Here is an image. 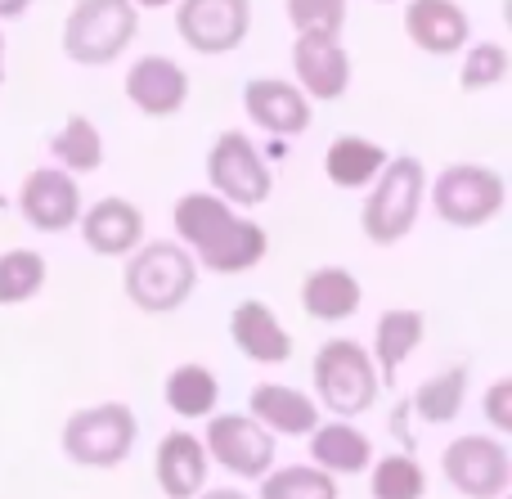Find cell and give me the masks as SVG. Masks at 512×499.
<instances>
[{
	"instance_id": "cell-19",
	"label": "cell",
	"mask_w": 512,
	"mask_h": 499,
	"mask_svg": "<svg viewBox=\"0 0 512 499\" xmlns=\"http://www.w3.org/2000/svg\"><path fill=\"white\" fill-rule=\"evenodd\" d=\"M405 32L423 54L450 59V54H463L472 45V18L459 0H409Z\"/></svg>"
},
{
	"instance_id": "cell-24",
	"label": "cell",
	"mask_w": 512,
	"mask_h": 499,
	"mask_svg": "<svg viewBox=\"0 0 512 499\" xmlns=\"http://www.w3.org/2000/svg\"><path fill=\"white\" fill-rule=\"evenodd\" d=\"M391 153L369 135H337L324 149V176L337 189H369L382 176Z\"/></svg>"
},
{
	"instance_id": "cell-18",
	"label": "cell",
	"mask_w": 512,
	"mask_h": 499,
	"mask_svg": "<svg viewBox=\"0 0 512 499\" xmlns=\"http://www.w3.org/2000/svg\"><path fill=\"white\" fill-rule=\"evenodd\" d=\"M81 239L95 257H131L144 243V212L131 203V198H99V203L81 207Z\"/></svg>"
},
{
	"instance_id": "cell-25",
	"label": "cell",
	"mask_w": 512,
	"mask_h": 499,
	"mask_svg": "<svg viewBox=\"0 0 512 499\" xmlns=\"http://www.w3.org/2000/svg\"><path fill=\"white\" fill-rule=\"evenodd\" d=\"M162 401H167V410L185 423L212 419V414H221L216 410V405H221V378H216L207 365H198V360H185V365H176L167 374Z\"/></svg>"
},
{
	"instance_id": "cell-8",
	"label": "cell",
	"mask_w": 512,
	"mask_h": 499,
	"mask_svg": "<svg viewBox=\"0 0 512 499\" xmlns=\"http://www.w3.org/2000/svg\"><path fill=\"white\" fill-rule=\"evenodd\" d=\"M207 194H216L221 203L239 207H261L274 194V171L261 158V149L243 131H221L216 144L207 149Z\"/></svg>"
},
{
	"instance_id": "cell-5",
	"label": "cell",
	"mask_w": 512,
	"mask_h": 499,
	"mask_svg": "<svg viewBox=\"0 0 512 499\" xmlns=\"http://www.w3.org/2000/svg\"><path fill=\"white\" fill-rule=\"evenodd\" d=\"M135 441H140V419L126 401H99L86 410H72L59 432L63 459L90 473H108L131 459Z\"/></svg>"
},
{
	"instance_id": "cell-30",
	"label": "cell",
	"mask_w": 512,
	"mask_h": 499,
	"mask_svg": "<svg viewBox=\"0 0 512 499\" xmlns=\"http://www.w3.org/2000/svg\"><path fill=\"white\" fill-rule=\"evenodd\" d=\"M256 486H261V495L256 499H342L333 477L319 473V468H310V464L270 468Z\"/></svg>"
},
{
	"instance_id": "cell-14",
	"label": "cell",
	"mask_w": 512,
	"mask_h": 499,
	"mask_svg": "<svg viewBox=\"0 0 512 499\" xmlns=\"http://www.w3.org/2000/svg\"><path fill=\"white\" fill-rule=\"evenodd\" d=\"M122 90L144 117H176L189 104V68H180L171 54H140L126 68Z\"/></svg>"
},
{
	"instance_id": "cell-23",
	"label": "cell",
	"mask_w": 512,
	"mask_h": 499,
	"mask_svg": "<svg viewBox=\"0 0 512 499\" xmlns=\"http://www.w3.org/2000/svg\"><path fill=\"white\" fill-rule=\"evenodd\" d=\"M364 306L360 279L346 266H315L301 279V311L319 324H342Z\"/></svg>"
},
{
	"instance_id": "cell-32",
	"label": "cell",
	"mask_w": 512,
	"mask_h": 499,
	"mask_svg": "<svg viewBox=\"0 0 512 499\" xmlns=\"http://www.w3.org/2000/svg\"><path fill=\"white\" fill-rule=\"evenodd\" d=\"M283 14L297 32H337L346 27V0H283Z\"/></svg>"
},
{
	"instance_id": "cell-6",
	"label": "cell",
	"mask_w": 512,
	"mask_h": 499,
	"mask_svg": "<svg viewBox=\"0 0 512 499\" xmlns=\"http://www.w3.org/2000/svg\"><path fill=\"white\" fill-rule=\"evenodd\" d=\"M140 9L131 0H72L63 18V54L77 68H108L131 50Z\"/></svg>"
},
{
	"instance_id": "cell-27",
	"label": "cell",
	"mask_w": 512,
	"mask_h": 499,
	"mask_svg": "<svg viewBox=\"0 0 512 499\" xmlns=\"http://www.w3.org/2000/svg\"><path fill=\"white\" fill-rule=\"evenodd\" d=\"M50 158H54V167L68 171L72 180L90 176V171L104 167V135H99V126L90 122L86 113H72L68 122L50 135Z\"/></svg>"
},
{
	"instance_id": "cell-41",
	"label": "cell",
	"mask_w": 512,
	"mask_h": 499,
	"mask_svg": "<svg viewBox=\"0 0 512 499\" xmlns=\"http://www.w3.org/2000/svg\"><path fill=\"white\" fill-rule=\"evenodd\" d=\"M504 499H508V495H504Z\"/></svg>"
},
{
	"instance_id": "cell-11",
	"label": "cell",
	"mask_w": 512,
	"mask_h": 499,
	"mask_svg": "<svg viewBox=\"0 0 512 499\" xmlns=\"http://www.w3.org/2000/svg\"><path fill=\"white\" fill-rule=\"evenodd\" d=\"M176 32L194 54H234L252 32V0H176Z\"/></svg>"
},
{
	"instance_id": "cell-4",
	"label": "cell",
	"mask_w": 512,
	"mask_h": 499,
	"mask_svg": "<svg viewBox=\"0 0 512 499\" xmlns=\"http://www.w3.org/2000/svg\"><path fill=\"white\" fill-rule=\"evenodd\" d=\"M310 383H315V405L328 410L333 419H360L378 405L382 383L378 369L369 360V347L355 338H328L319 342L315 365H310Z\"/></svg>"
},
{
	"instance_id": "cell-3",
	"label": "cell",
	"mask_w": 512,
	"mask_h": 499,
	"mask_svg": "<svg viewBox=\"0 0 512 499\" xmlns=\"http://www.w3.org/2000/svg\"><path fill=\"white\" fill-rule=\"evenodd\" d=\"M198 266L176 239H153L126 257L122 270V293L135 311L144 315H171L194 297Z\"/></svg>"
},
{
	"instance_id": "cell-39",
	"label": "cell",
	"mask_w": 512,
	"mask_h": 499,
	"mask_svg": "<svg viewBox=\"0 0 512 499\" xmlns=\"http://www.w3.org/2000/svg\"><path fill=\"white\" fill-rule=\"evenodd\" d=\"M373 5H396V0H373Z\"/></svg>"
},
{
	"instance_id": "cell-22",
	"label": "cell",
	"mask_w": 512,
	"mask_h": 499,
	"mask_svg": "<svg viewBox=\"0 0 512 499\" xmlns=\"http://www.w3.org/2000/svg\"><path fill=\"white\" fill-rule=\"evenodd\" d=\"M306 441H310V468L328 473L333 482L337 477L369 473V464H373V441L346 419H324Z\"/></svg>"
},
{
	"instance_id": "cell-35",
	"label": "cell",
	"mask_w": 512,
	"mask_h": 499,
	"mask_svg": "<svg viewBox=\"0 0 512 499\" xmlns=\"http://www.w3.org/2000/svg\"><path fill=\"white\" fill-rule=\"evenodd\" d=\"M27 9H32V0H0V23H14V18H23Z\"/></svg>"
},
{
	"instance_id": "cell-9",
	"label": "cell",
	"mask_w": 512,
	"mask_h": 499,
	"mask_svg": "<svg viewBox=\"0 0 512 499\" xmlns=\"http://www.w3.org/2000/svg\"><path fill=\"white\" fill-rule=\"evenodd\" d=\"M441 477L463 499H504L512 491V450L495 432H463L441 450Z\"/></svg>"
},
{
	"instance_id": "cell-13",
	"label": "cell",
	"mask_w": 512,
	"mask_h": 499,
	"mask_svg": "<svg viewBox=\"0 0 512 499\" xmlns=\"http://www.w3.org/2000/svg\"><path fill=\"white\" fill-rule=\"evenodd\" d=\"M18 212L36 234H68L81 221V185L59 167H36L18 185Z\"/></svg>"
},
{
	"instance_id": "cell-20",
	"label": "cell",
	"mask_w": 512,
	"mask_h": 499,
	"mask_svg": "<svg viewBox=\"0 0 512 499\" xmlns=\"http://www.w3.org/2000/svg\"><path fill=\"white\" fill-rule=\"evenodd\" d=\"M248 414L274 441L310 437V432L324 423V410L315 405V396L297 392V387H288V383H256L248 392Z\"/></svg>"
},
{
	"instance_id": "cell-1",
	"label": "cell",
	"mask_w": 512,
	"mask_h": 499,
	"mask_svg": "<svg viewBox=\"0 0 512 499\" xmlns=\"http://www.w3.org/2000/svg\"><path fill=\"white\" fill-rule=\"evenodd\" d=\"M171 225H176V243L194 257V266L212 270V275H248L270 252L265 225L243 216L239 207L221 203L207 189L180 194L171 207Z\"/></svg>"
},
{
	"instance_id": "cell-38",
	"label": "cell",
	"mask_w": 512,
	"mask_h": 499,
	"mask_svg": "<svg viewBox=\"0 0 512 499\" xmlns=\"http://www.w3.org/2000/svg\"><path fill=\"white\" fill-rule=\"evenodd\" d=\"M135 9H167V5H176V0H131Z\"/></svg>"
},
{
	"instance_id": "cell-33",
	"label": "cell",
	"mask_w": 512,
	"mask_h": 499,
	"mask_svg": "<svg viewBox=\"0 0 512 499\" xmlns=\"http://www.w3.org/2000/svg\"><path fill=\"white\" fill-rule=\"evenodd\" d=\"M481 414H486V423H490L495 437H508L512 432V378H495V383L486 387V396H481Z\"/></svg>"
},
{
	"instance_id": "cell-10",
	"label": "cell",
	"mask_w": 512,
	"mask_h": 499,
	"mask_svg": "<svg viewBox=\"0 0 512 499\" xmlns=\"http://www.w3.org/2000/svg\"><path fill=\"white\" fill-rule=\"evenodd\" d=\"M203 450L212 468H225L239 482H261L274 468V437L252 414H212L203 432Z\"/></svg>"
},
{
	"instance_id": "cell-37",
	"label": "cell",
	"mask_w": 512,
	"mask_h": 499,
	"mask_svg": "<svg viewBox=\"0 0 512 499\" xmlns=\"http://www.w3.org/2000/svg\"><path fill=\"white\" fill-rule=\"evenodd\" d=\"M9 77V41H5V27H0V86Z\"/></svg>"
},
{
	"instance_id": "cell-36",
	"label": "cell",
	"mask_w": 512,
	"mask_h": 499,
	"mask_svg": "<svg viewBox=\"0 0 512 499\" xmlns=\"http://www.w3.org/2000/svg\"><path fill=\"white\" fill-rule=\"evenodd\" d=\"M198 499H252V495L239 491V486H216V491H203Z\"/></svg>"
},
{
	"instance_id": "cell-26",
	"label": "cell",
	"mask_w": 512,
	"mask_h": 499,
	"mask_svg": "<svg viewBox=\"0 0 512 499\" xmlns=\"http://www.w3.org/2000/svg\"><path fill=\"white\" fill-rule=\"evenodd\" d=\"M468 387H472L468 365L441 369V374H432V378L418 383V392L409 396V414H418L427 428H445V423H454L463 414V405H468Z\"/></svg>"
},
{
	"instance_id": "cell-12",
	"label": "cell",
	"mask_w": 512,
	"mask_h": 499,
	"mask_svg": "<svg viewBox=\"0 0 512 499\" xmlns=\"http://www.w3.org/2000/svg\"><path fill=\"white\" fill-rule=\"evenodd\" d=\"M292 86L310 99V104H328L351 90V54H346L337 32H297L292 41Z\"/></svg>"
},
{
	"instance_id": "cell-21",
	"label": "cell",
	"mask_w": 512,
	"mask_h": 499,
	"mask_svg": "<svg viewBox=\"0 0 512 499\" xmlns=\"http://www.w3.org/2000/svg\"><path fill=\"white\" fill-rule=\"evenodd\" d=\"M423 338H427V315L414 311V306H391V311L378 315V324H373L369 360H373V369H378L382 392L396 387L400 369H405L409 356L423 347Z\"/></svg>"
},
{
	"instance_id": "cell-15",
	"label": "cell",
	"mask_w": 512,
	"mask_h": 499,
	"mask_svg": "<svg viewBox=\"0 0 512 499\" xmlns=\"http://www.w3.org/2000/svg\"><path fill=\"white\" fill-rule=\"evenodd\" d=\"M243 113L265 135H283V140L288 135H306L310 122H315V104L283 77H252L243 86Z\"/></svg>"
},
{
	"instance_id": "cell-2",
	"label": "cell",
	"mask_w": 512,
	"mask_h": 499,
	"mask_svg": "<svg viewBox=\"0 0 512 499\" xmlns=\"http://www.w3.org/2000/svg\"><path fill=\"white\" fill-rule=\"evenodd\" d=\"M364 207H360V230L373 248H396L409 230L418 225L427 203V167L414 153H396L387 158L382 176L364 189Z\"/></svg>"
},
{
	"instance_id": "cell-31",
	"label": "cell",
	"mask_w": 512,
	"mask_h": 499,
	"mask_svg": "<svg viewBox=\"0 0 512 499\" xmlns=\"http://www.w3.org/2000/svg\"><path fill=\"white\" fill-rule=\"evenodd\" d=\"M512 72V54L504 50L499 41H477L463 50V63H459V86L468 95H481V90H495L504 86Z\"/></svg>"
},
{
	"instance_id": "cell-17",
	"label": "cell",
	"mask_w": 512,
	"mask_h": 499,
	"mask_svg": "<svg viewBox=\"0 0 512 499\" xmlns=\"http://www.w3.org/2000/svg\"><path fill=\"white\" fill-rule=\"evenodd\" d=\"M230 338H234V347H239V356L261 369L288 365V356H292L288 324H283L279 311H274L270 302H261V297H248V302H239L230 311Z\"/></svg>"
},
{
	"instance_id": "cell-34",
	"label": "cell",
	"mask_w": 512,
	"mask_h": 499,
	"mask_svg": "<svg viewBox=\"0 0 512 499\" xmlns=\"http://www.w3.org/2000/svg\"><path fill=\"white\" fill-rule=\"evenodd\" d=\"M391 437L405 441V446H414V432H409V401H400L396 414H391Z\"/></svg>"
},
{
	"instance_id": "cell-40",
	"label": "cell",
	"mask_w": 512,
	"mask_h": 499,
	"mask_svg": "<svg viewBox=\"0 0 512 499\" xmlns=\"http://www.w3.org/2000/svg\"><path fill=\"white\" fill-rule=\"evenodd\" d=\"M5 203H9V198H5V194H0V212H5Z\"/></svg>"
},
{
	"instance_id": "cell-7",
	"label": "cell",
	"mask_w": 512,
	"mask_h": 499,
	"mask_svg": "<svg viewBox=\"0 0 512 499\" xmlns=\"http://www.w3.org/2000/svg\"><path fill=\"white\" fill-rule=\"evenodd\" d=\"M427 198H432V212L445 225L481 230V225L499 221L508 203V185L486 162H450V167H441V176L427 180Z\"/></svg>"
},
{
	"instance_id": "cell-29",
	"label": "cell",
	"mask_w": 512,
	"mask_h": 499,
	"mask_svg": "<svg viewBox=\"0 0 512 499\" xmlns=\"http://www.w3.org/2000/svg\"><path fill=\"white\" fill-rule=\"evenodd\" d=\"M369 495L373 499H427V473L414 455H382L369 464Z\"/></svg>"
},
{
	"instance_id": "cell-28",
	"label": "cell",
	"mask_w": 512,
	"mask_h": 499,
	"mask_svg": "<svg viewBox=\"0 0 512 499\" xmlns=\"http://www.w3.org/2000/svg\"><path fill=\"white\" fill-rule=\"evenodd\" d=\"M50 279V266L36 248L0 252V306H27Z\"/></svg>"
},
{
	"instance_id": "cell-16",
	"label": "cell",
	"mask_w": 512,
	"mask_h": 499,
	"mask_svg": "<svg viewBox=\"0 0 512 499\" xmlns=\"http://www.w3.org/2000/svg\"><path fill=\"white\" fill-rule=\"evenodd\" d=\"M212 477V459L203 450V437L189 428H171L153 450V482L167 499H198Z\"/></svg>"
}]
</instances>
